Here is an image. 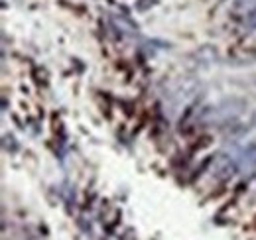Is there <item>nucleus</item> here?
Here are the masks:
<instances>
[{"mask_svg":"<svg viewBox=\"0 0 256 240\" xmlns=\"http://www.w3.org/2000/svg\"><path fill=\"white\" fill-rule=\"evenodd\" d=\"M244 26H246L248 30H256V6L246 14V18H244Z\"/></svg>","mask_w":256,"mask_h":240,"instance_id":"obj_1","label":"nucleus"},{"mask_svg":"<svg viewBox=\"0 0 256 240\" xmlns=\"http://www.w3.org/2000/svg\"><path fill=\"white\" fill-rule=\"evenodd\" d=\"M252 4H256V0H236V8H246V6H252Z\"/></svg>","mask_w":256,"mask_h":240,"instance_id":"obj_2","label":"nucleus"}]
</instances>
